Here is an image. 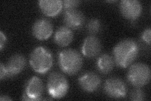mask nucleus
Instances as JSON below:
<instances>
[{"instance_id":"5701e85b","label":"nucleus","mask_w":151,"mask_h":101,"mask_svg":"<svg viewBox=\"0 0 151 101\" xmlns=\"http://www.w3.org/2000/svg\"><path fill=\"white\" fill-rule=\"evenodd\" d=\"M11 100L12 99L6 95H1V97H0V100Z\"/></svg>"},{"instance_id":"20e7f679","label":"nucleus","mask_w":151,"mask_h":101,"mask_svg":"<svg viewBox=\"0 0 151 101\" xmlns=\"http://www.w3.org/2000/svg\"><path fill=\"white\" fill-rule=\"evenodd\" d=\"M129 82L136 88H140L147 85L150 80L149 66L142 62L132 65L127 73Z\"/></svg>"},{"instance_id":"6ab92c4d","label":"nucleus","mask_w":151,"mask_h":101,"mask_svg":"<svg viewBox=\"0 0 151 101\" xmlns=\"http://www.w3.org/2000/svg\"><path fill=\"white\" fill-rule=\"evenodd\" d=\"M63 2V9L64 11H69L76 9L81 3L77 0H65Z\"/></svg>"},{"instance_id":"39448f33","label":"nucleus","mask_w":151,"mask_h":101,"mask_svg":"<svg viewBox=\"0 0 151 101\" xmlns=\"http://www.w3.org/2000/svg\"><path fill=\"white\" fill-rule=\"evenodd\" d=\"M47 90L52 97L59 99L67 94L69 84L67 78L59 72L51 73L47 80Z\"/></svg>"},{"instance_id":"412c9836","label":"nucleus","mask_w":151,"mask_h":101,"mask_svg":"<svg viewBox=\"0 0 151 101\" xmlns=\"http://www.w3.org/2000/svg\"><path fill=\"white\" fill-rule=\"evenodd\" d=\"M6 77H8V73L6 66L1 62L0 65V79L3 80Z\"/></svg>"},{"instance_id":"1a4fd4ad","label":"nucleus","mask_w":151,"mask_h":101,"mask_svg":"<svg viewBox=\"0 0 151 101\" xmlns=\"http://www.w3.org/2000/svg\"><path fill=\"white\" fill-rule=\"evenodd\" d=\"M52 32V23L47 18H42L38 19L32 26L33 36L40 41L49 39Z\"/></svg>"},{"instance_id":"a211bd4d","label":"nucleus","mask_w":151,"mask_h":101,"mask_svg":"<svg viewBox=\"0 0 151 101\" xmlns=\"http://www.w3.org/2000/svg\"><path fill=\"white\" fill-rule=\"evenodd\" d=\"M130 98L134 101L144 100H145V94L142 90L140 88H137L132 91Z\"/></svg>"},{"instance_id":"9d476101","label":"nucleus","mask_w":151,"mask_h":101,"mask_svg":"<svg viewBox=\"0 0 151 101\" xmlns=\"http://www.w3.org/2000/svg\"><path fill=\"white\" fill-rule=\"evenodd\" d=\"M78 83L81 88L88 93L95 92L101 85V78L93 72H87L80 76Z\"/></svg>"},{"instance_id":"4468645a","label":"nucleus","mask_w":151,"mask_h":101,"mask_svg":"<svg viewBox=\"0 0 151 101\" xmlns=\"http://www.w3.org/2000/svg\"><path fill=\"white\" fill-rule=\"evenodd\" d=\"M39 6L42 12L48 17H55L63 8V2L60 0H41Z\"/></svg>"},{"instance_id":"aec40b11","label":"nucleus","mask_w":151,"mask_h":101,"mask_svg":"<svg viewBox=\"0 0 151 101\" xmlns=\"http://www.w3.org/2000/svg\"><path fill=\"white\" fill-rule=\"evenodd\" d=\"M142 39L148 44L149 45L150 44L151 41V30L150 28H146V29L143 32L142 35Z\"/></svg>"},{"instance_id":"f257e3e1","label":"nucleus","mask_w":151,"mask_h":101,"mask_svg":"<svg viewBox=\"0 0 151 101\" xmlns=\"http://www.w3.org/2000/svg\"><path fill=\"white\" fill-rule=\"evenodd\" d=\"M139 46L135 41L126 39L120 41L113 49V59L116 65L125 68L130 66L137 57Z\"/></svg>"},{"instance_id":"dca6fc26","label":"nucleus","mask_w":151,"mask_h":101,"mask_svg":"<svg viewBox=\"0 0 151 101\" xmlns=\"http://www.w3.org/2000/svg\"><path fill=\"white\" fill-rule=\"evenodd\" d=\"M115 61L108 54H104L99 57L97 61V68L103 74L110 73L115 66Z\"/></svg>"},{"instance_id":"f8f14e48","label":"nucleus","mask_w":151,"mask_h":101,"mask_svg":"<svg viewBox=\"0 0 151 101\" xmlns=\"http://www.w3.org/2000/svg\"><path fill=\"white\" fill-rule=\"evenodd\" d=\"M101 50V42L96 37L89 36L84 39L82 46V52L84 56L93 58L100 54Z\"/></svg>"},{"instance_id":"4be33fe9","label":"nucleus","mask_w":151,"mask_h":101,"mask_svg":"<svg viewBox=\"0 0 151 101\" xmlns=\"http://www.w3.org/2000/svg\"><path fill=\"white\" fill-rule=\"evenodd\" d=\"M6 37L4 34L3 32H0V49L2 50L3 48L6 44Z\"/></svg>"},{"instance_id":"f3484780","label":"nucleus","mask_w":151,"mask_h":101,"mask_svg":"<svg viewBox=\"0 0 151 101\" xmlns=\"http://www.w3.org/2000/svg\"><path fill=\"white\" fill-rule=\"evenodd\" d=\"M87 31L89 34L93 36L97 34V33L101 31V23L100 21L96 18L91 19L87 23Z\"/></svg>"},{"instance_id":"423d86ee","label":"nucleus","mask_w":151,"mask_h":101,"mask_svg":"<svg viewBox=\"0 0 151 101\" xmlns=\"http://www.w3.org/2000/svg\"><path fill=\"white\" fill-rule=\"evenodd\" d=\"M103 90L108 97L116 99L124 98L127 92V88L124 81L115 77L108 78L105 81Z\"/></svg>"},{"instance_id":"ddd939ff","label":"nucleus","mask_w":151,"mask_h":101,"mask_svg":"<svg viewBox=\"0 0 151 101\" xmlns=\"http://www.w3.org/2000/svg\"><path fill=\"white\" fill-rule=\"evenodd\" d=\"M26 63L25 57L22 54H16L11 56L6 66L8 77H12L20 73L25 68Z\"/></svg>"},{"instance_id":"f03ea898","label":"nucleus","mask_w":151,"mask_h":101,"mask_svg":"<svg viewBox=\"0 0 151 101\" xmlns=\"http://www.w3.org/2000/svg\"><path fill=\"white\" fill-rule=\"evenodd\" d=\"M58 63L64 73L73 75L76 74L81 69L83 60L79 52L73 49H68L61 51L58 56Z\"/></svg>"},{"instance_id":"9b49d317","label":"nucleus","mask_w":151,"mask_h":101,"mask_svg":"<svg viewBox=\"0 0 151 101\" xmlns=\"http://www.w3.org/2000/svg\"><path fill=\"white\" fill-rule=\"evenodd\" d=\"M64 23L65 27L70 29L77 30L81 28L84 23V16L83 13L78 9L65 11L63 16Z\"/></svg>"},{"instance_id":"6e6552de","label":"nucleus","mask_w":151,"mask_h":101,"mask_svg":"<svg viewBox=\"0 0 151 101\" xmlns=\"http://www.w3.org/2000/svg\"><path fill=\"white\" fill-rule=\"evenodd\" d=\"M119 8L123 17L130 20L137 19L142 12V6L137 0H123L120 3Z\"/></svg>"},{"instance_id":"7ed1b4c3","label":"nucleus","mask_w":151,"mask_h":101,"mask_svg":"<svg viewBox=\"0 0 151 101\" xmlns=\"http://www.w3.org/2000/svg\"><path fill=\"white\" fill-rule=\"evenodd\" d=\"M53 61L51 52L43 47H36L30 56V64L32 69L40 74L47 73L51 68Z\"/></svg>"},{"instance_id":"0eeeda50","label":"nucleus","mask_w":151,"mask_h":101,"mask_svg":"<svg viewBox=\"0 0 151 101\" xmlns=\"http://www.w3.org/2000/svg\"><path fill=\"white\" fill-rule=\"evenodd\" d=\"M44 93V84L40 78L34 76L28 80L25 85V89L22 95L23 100H42Z\"/></svg>"},{"instance_id":"2eb2a0df","label":"nucleus","mask_w":151,"mask_h":101,"mask_svg":"<svg viewBox=\"0 0 151 101\" xmlns=\"http://www.w3.org/2000/svg\"><path fill=\"white\" fill-rule=\"evenodd\" d=\"M73 32L65 26L60 27L54 34V41L57 45L60 47H65L73 41Z\"/></svg>"}]
</instances>
